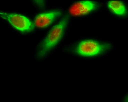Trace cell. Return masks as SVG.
Returning <instances> with one entry per match:
<instances>
[{
    "mask_svg": "<svg viewBox=\"0 0 128 102\" xmlns=\"http://www.w3.org/2000/svg\"><path fill=\"white\" fill-rule=\"evenodd\" d=\"M69 19V16L66 15L51 29L40 46L38 54L39 58L44 57L58 43L63 36Z\"/></svg>",
    "mask_w": 128,
    "mask_h": 102,
    "instance_id": "6da1fadb",
    "label": "cell"
},
{
    "mask_svg": "<svg viewBox=\"0 0 128 102\" xmlns=\"http://www.w3.org/2000/svg\"><path fill=\"white\" fill-rule=\"evenodd\" d=\"M0 15L1 18L8 22L20 32H30L34 28L32 22L24 16L2 11H1Z\"/></svg>",
    "mask_w": 128,
    "mask_h": 102,
    "instance_id": "3957f363",
    "label": "cell"
},
{
    "mask_svg": "<svg viewBox=\"0 0 128 102\" xmlns=\"http://www.w3.org/2000/svg\"><path fill=\"white\" fill-rule=\"evenodd\" d=\"M62 14V12L59 11L40 14L36 17L35 19V24L36 26L40 28L47 27Z\"/></svg>",
    "mask_w": 128,
    "mask_h": 102,
    "instance_id": "5b68a950",
    "label": "cell"
},
{
    "mask_svg": "<svg viewBox=\"0 0 128 102\" xmlns=\"http://www.w3.org/2000/svg\"><path fill=\"white\" fill-rule=\"evenodd\" d=\"M110 48V45L102 44L95 41L86 40L81 42L76 49L78 54L81 56L90 57L100 55Z\"/></svg>",
    "mask_w": 128,
    "mask_h": 102,
    "instance_id": "7a4b0ae2",
    "label": "cell"
},
{
    "mask_svg": "<svg viewBox=\"0 0 128 102\" xmlns=\"http://www.w3.org/2000/svg\"><path fill=\"white\" fill-rule=\"evenodd\" d=\"M108 7L114 13L118 15H126V7L122 2L116 0L110 1L108 3Z\"/></svg>",
    "mask_w": 128,
    "mask_h": 102,
    "instance_id": "8992f818",
    "label": "cell"
},
{
    "mask_svg": "<svg viewBox=\"0 0 128 102\" xmlns=\"http://www.w3.org/2000/svg\"><path fill=\"white\" fill-rule=\"evenodd\" d=\"M96 5L90 1H83L73 4L70 8V14L73 16L83 15L92 11L96 8Z\"/></svg>",
    "mask_w": 128,
    "mask_h": 102,
    "instance_id": "277c9868",
    "label": "cell"
}]
</instances>
